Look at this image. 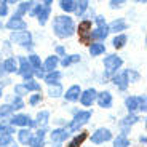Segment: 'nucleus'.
Returning <instances> with one entry per match:
<instances>
[{"label": "nucleus", "mask_w": 147, "mask_h": 147, "mask_svg": "<svg viewBox=\"0 0 147 147\" xmlns=\"http://www.w3.org/2000/svg\"><path fill=\"white\" fill-rule=\"evenodd\" d=\"M53 32L58 38H69L75 34V22L67 15L56 16L53 19Z\"/></svg>", "instance_id": "f257e3e1"}, {"label": "nucleus", "mask_w": 147, "mask_h": 147, "mask_svg": "<svg viewBox=\"0 0 147 147\" xmlns=\"http://www.w3.org/2000/svg\"><path fill=\"white\" fill-rule=\"evenodd\" d=\"M91 115H93L91 110H78V112H75L74 118L70 120L69 126H67V131H69V133L78 131V129H80L82 126L86 125V123H88V121L91 120Z\"/></svg>", "instance_id": "f03ea898"}, {"label": "nucleus", "mask_w": 147, "mask_h": 147, "mask_svg": "<svg viewBox=\"0 0 147 147\" xmlns=\"http://www.w3.org/2000/svg\"><path fill=\"white\" fill-rule=\"evenodd\" d=\"M94 21H96V27L91 30V40H96L98 43H101L109 35V27H107V22L104 16H96Z\"/></svg>", "instance_id": "7ed1b4c3"}, {"label": "nucleus", "mask_w": 147, "mask_h": 147, "mask_svg": "<svg viewBox=\"0 0 147 147\" xmlns=\"http://www.w3.org/2000/svg\"><path fill=\"white\" fill-rule=\"evenodd\" d=\"M125 106L129 114H134V110H141L144 114L147 110V99L144 94L142 96H128L125 99Z\"/></svg>", "instance_id": "20e7f679"}, {"label": "nucleus", "mask_w": 147, "mask_h": 147, "mask_svg": "<svg viewBox=\"0 0 147 147\" xmlns=\"http://www.w3.org/2000/svg\"><path fill=\"white\" fill-rule=\"evenodd\" d=\"M91 21L90 19H83V21L78 24V27H75V32H78V40H80V43L83 45H91L93 40H91Z\"/></svg>", "instance_id": "39448f33"}, {"label": "nucleus", "mask_w": 147, "mask_h": 147, "mask_svg": "<svg viewBox=\"0 0 147 147\" xmlns=\"http://www.w3.org/2000/svg\"><path fill=\"white\" fill-rule=\"evenodd\" d=\"M123 66V59L117 55H107L104 58V67H106V77H114L117 70Z\"/></svg>", "instance_id": "423d86ee"}, {"label": "nucleus", "mask_w": 147, "mask_h": 147, "mask_svg": "<svg viewBox=\"0 0 147 147\" xmlns=\"http://www.w3.org/2000/svg\"><path fill=\"white\" fill-rule=\"evenodd\" d=\"M10 40L13 42V43H18L19 47H22V48H27V50L32 48V34H30L29 30H22V32H11Z\"/></svg>", "instance_id": "0eeeda50"}, {"label": "nucleus", "mask_w": 147, "mask_h": 147, "mask_svg": "<svg viewBox=\"0 0 147 147\" xmlns=\"http://www.w3.org/2000/svg\"><path fill=\"white\" fill-rule=\"evenodd\" d=\"M8 123H10L11 126H22V128H34L35 126V120H32V118L29 117V115L26 114H16V115H11L10 120H8Z\"/></svg>", "instance_id": "6e6552de"}, {"label": "nucleus", "mask_w": 147, "mask_h": 147, "mask_svg": "<svg viewBox=\"0 0 147 147\" xmlns=\"http://www.w3.org/2000/svg\"><path fill=\"white\" fill-rule=\"evenodd\" d=\"M18 72L24 80H30V78H34V69L30 67L29 61H27L26 56H19L18 58Z\"/></svg>", "instance_id": "1a4fd4ad"}, {"label": "nucleus", "mask_w": 147, "mask_h": 147, "mask_svg": "<svg viewBox=\"0 0 147 147\" xmlns=\"http://www.w3.org/2000/svg\"><path fill=\"white\" fill-rule=\"evenodd\" d=\"M3 27H7V29L13 30V32H22V30H27V22L24 21L21 16L13 15L10 19H8V22L5 24Z\"/></svg>", "instance_id": "9d476101"}, {"label": "nucleus", "mask_w": 147, "mask_h": 147, "mask_svg": "<svg viewBox=\"0 0 147 147\" xmlns=\"http://www.w3.org/2000/svg\"><path fill=\"white\" fill-rule=\"evenodd\" d=\"M112 139V131L109 128H98L91 134V142L93 144H104Z\"/></svg>", "instance_id": "9b49d317"}, {"label": "nucleus", "mask_w": 147, "mask_h": 147, "mask_svg": "<svg viewBox=\"0 0 147 147\" xmlns=\"http://www.w3.org/2000/svg\"><path fill=\"white\" fill-rule=\"evenodd\" d=\"M69 134L70 133L67 131V128H56L50 133V139L55 144V147H61V144L69 138Z\"/></svg>", "instance_id": "f8f14e48"}, {"label": "nucleus", "mask_w": 147, "mask_h": 147, "mask_svg": "<svg viewBox=\"0 0 147 147\" xmlns=\"http://www.w3.org/2000/svg\"><path fill=\"white\" fill-rule=\"evenodd\" d=\"M96 96H98V91L94 88H88V90H85V91H82V94H80L82 106L91 107L93 102H96Z\"/></svg>", "instance_id": "ddd939ff"}, {"label": "nucleus", "mask_w": 147, "mask_h": 147, "mask_svg": "<svg viewBox=\"0 0 147 147\" xmlns=\"http://www.w3.org/2000/svg\"><path fill=\"white\" fill-rule=\"evenodd\" d=\"M50 15H51V0H45V2H42V10H40V13H38V16H37L38 24H40V26H45L48 18H50Z\"/></svg>", "instance_id": "4468645a"}, {"label": "nucleus", "mask_w": 147, "mask_h": 147, "mask_svg": "<svg viewBox=\"0 0 147 147\" xmlns=\"http://www.w3.org/2000/svg\"><path fill=\"white\" fill-rule=\"evenodd\" d=\"M96 102L101 109H110L112 104H114V99H112V94L109 91H101L96 96Z\"/></svg>", "instance_id": "2eb2a0df"}, {"label": "nucleus", "mask_w": 147, "mask_h": 147, "mask_svg": "<svg viewBox=\"0 0 147 147\" xmlns=\"http://www.w3.org/2000/svg\"><path fill=\"white\" fill-rule=\"evenodd\" d=\"M112 82H114V85L117 86L118 90H121V91H125L126 88H128V78H126V70H121V72L115 74L114 77H112Z\"/></svg>", "instance_id": "dca6fc26"}, {"label": "nucleus", "mask_w": 147, "mask_h": 147, "mask_svg": "<svg viewBox=\"0 0 147 147\" xmlns=\"http://www.w3.org/2000/svg\"><path fill=\"white\" fill-rule=\"evenodd\" d=\"M80 94H82V88L78 85H72V86L67 88L66 94H64V99H66L67 102H77V101L80 99Z\"/></svg>", "instance_id": "f3484780"}, {"label": "nucleus", "mask_w": 147, "mask_h": 147, "mask_svg": "<svg viewBox=\"0 0 147 147\" xmlns=\"http://www.w3.org/2000/svg\"><path fill=\"white\" fill-rule=\"evenodd\" d=\"M107 27H109V32L121 34L123 30L128 29V24H126V21L123 18H117V19H114V21L110 22V24H107Z\"/></svg>", "instance_id": "a211bd4d"}, {"label": "nucleus", "mask_w": 147, "mask_h": 147, "mask_svg": "<svg viewBox=\"0 0 147 147\" xmlns=\"http://www.w3.org/2000/svg\"><path fill=\"white\" fill-rule=\"evenodd\" d=\"M45 133H47V129H40V128H38L32 134V138H30L29 146L30 147H43L45 146Z\"/></svg>", "instance_id": "6ab92c4d"}, {"label": "nucleus", "mask_w": 147, "mask_h": 147, "mask_svg": "<svg viewBox=\"0 0 147 147\" xmlns=\"http://www.w3.org/2000/svg\"><path fill=\"white\" fill-rule=\"evenodd\" d=\"M58 64H59V58L56 55H53V56H48L45 59V63H42V67H43L45 72H53V70H56Z\"/></svg>", "instance_id": "aec40b11"}, {"label": "nucleus", "mask_w": 147, "mask_h": 147, "mask_svg": "<svg viewBox=\"0 0 147 147\" xmlns=\"http://www.w3.org/2000/svg\"><path fill=\"white\" fill-rule=\"evenodd\" d=\"M61 78H63V72H59V70H53V72L45 74L43 80L48 83V86H51V85H58Z\"/></svg>", "instance_id": "412c9836"}, {"label": "nucleus", "mask_w": 147, "mask_h": 147, "mask_svg": "<svg viewBox=\"0 0 147 147\" xmlns=\"http://www.w3.org/2000/svg\"><path fill=\"white\" fill-rule=\"evenodd\" d=\"M48 120H50V112H48V110H40V112L37 114L35 126H38L40 129H45L48 125Z\"/></svg>", "instance_id": "4be33fe9"}, {"label": "nucleus", "mask_w": 147, "mask_h": 147, "mask_svg": "<svg viewBox=\"0 0 147 147\" xmlns=\"http://www.w3.org/2000/svg\"><path fill=\"white\" fill-rule=\"evenodd\" d=\"M86 139H88V133H86V131H80L77 136H74L72 139L69 141V144H67L66 147H80Z\"/></svg>", "instance_id": "5701e85b"}, {"label": "nucleus", "mask_w": 147, "mask_h": 147, "mask_svg": "<svg viewBox=\"0 0 147 147\" xmlns=\"http://www.w3.org/2000/svg\"><path fill=\"white\" fill-rule=\"evenodd\" d=\"M2 66H3V70L7 74L18 72V61H16V58H7L3 63H2Z\"/></svg>", "instance_id": "b1692460"}, {"label": "nucleus", "mask_w": 147, "mask_h": 147, "mask_svg": "<svg viewBox=\"0 0 147 147\" xmlns=\"http://www.w3.org/2000/svg\"><path fill=\"white\" fill-rule=\"evenodd\" d=\"M139 120H141L139 115H136V114H128L125 118H123V120H121L120 126H121V128H129V129H131V125L138 123Z\"/></svg>", "instance_id": "393cba45"}, {"label": "nucleus", "mask_w": 147, "mask_h": 147, "mask_svg": "<svg viewBox=\"0 0 147 147\" xmlns=\"http://www.w3.org/2000/svg\"><path fill=\"white\" fill-rule=\"evenodd\" d=\"M15 133V126H11L8 120L0 121V136H13Z\"/></svg>", "instance_id": "a878e982"}, {"label": "nucleus", "mask_w": 147, "mask_h": 147, "mask_svg": "<svg viewBox=\"0 0 147 147\" xmlns=\"http://www.w3.org/2000/svg\"><path fill=\"white\" fill-rule=\"evenodd\" d=\"M32 134L34 133L30 131V129H27V128H22V129H19L18 131V141L21 144H29V141H30V138H32Z\"/></svg>", "instance_id": "bb28decb"}, {"label": "nucleus", "mask_w": 147, "mask_h": 147, "mask_svg": "<svg viewBox=\"0 0 147 147\" xmlns=\"http://www.w3.org/2000/svg\"><path fill=\"white\" fill-rule=\"evenodd\" d=\"M24 88L27 90V93L29 91H35V93H42V86L38 82H35L34 78H30V80H24Z\"/></svg>", "instance_id": "cd10ccee"}, {"label": "nucleus", "mask_w": 147, "mask_h": 147, "mask_svg": "<svg viewBox=\"0 0 147 147\" xmlns=\"http://www.w3.org/2000/svg\"><path fill=\"white\" fill-rule=\"evenodd\" d=\"M102 53H106V45L104 43L94 42V43L90 45V55L91 56H99V55H102Z\"/></svg>", "instance_id": "c85d7f7f"}, {"label": "nucleus", "mask_w": 147, "mask_h": 147, "mask_svg": "<svg viewBox=\"0 0 147 147\" xmlns=\"http://www.w3.org/2000/svg\"><path fill=\"white\" fill-rule=\"evenodd\" d=\"M88 8H90V2H88V0H78L77 5H75V11H74V13H75L77 16H83L85 11L88 10Z\"/></svg>", "instance_id": "c756f323"}, {"label": "nucleus", "mask_w": 147, "mask_h": 147, "mask_svg": "<svg viewBox=\"0 0 147 147\" xmlns=\"http://www.w3.org/2000/svg\"><path fill=\"white\" fill-rule=\"evenodd\" d=\"M32 5H34V2H21V3L18 5V10H16L15 15H18V16H21V18H22L26 13H29V11H30Z\"/></svg>", "instance_id": "7c9ffc66"}, {"label": "nucleus", "mask_w": 147, "mask_h": 147, "mask_svg": "<svg viewBox=\"0 0 147 147\" xmlns=\"http://www.w3.org/2000/svg\"><path fill=\"white\" fill-rule=\"evenodd\" d=\"M75 5H77V0H61L59 2V7L61 10L70 13V11H75Z\"/></svg>", "instance_id": "2f4dec72"}, {"label": "nucleus", "mask_w": 147, "mask_h": 147, "mask_svg": "<svg viewBox=\"0 0 147 147\" xmlns=\"http://www.w3.org/2000/svg\"><path fill=\"white\" fill-rule=\"evenodd\" d=\"M126 42H128V37L125 34H118V35H115L114 40H112V45H114V48L120 50V48H123L126 45Z\"/></svg>", "instance_id": "473e14b6"}, {"label": "nucleus", "mask_w": 147, "mask_h": 147, "mask_svg": "<svg viewBox=\"0 0 147 147\" xmlns=\"http://www.w3.org/2000/svg\"><path fill=\"white\" fill-rule=\"evenodd\" d=\"M78 61H80V55H69V56H64L63 61H59V63H61L63 67H69L72 64L78 63Z\"/></svg>", "instance_id": "72a5a7b5"}, {"label": "nucleus", "mask_w": 147, "mask_h": 147, "mask_svg": "<svg viewBox=\"0 0 147 147\" xmlns=\"http://www.w3.org/2000/svg\"><path fill=\"white\" fill-rule=\"evenodd\" d=\"M48 94L51 96V98H59V96H63V85L61 83L51 85V86L48 88Z\"/></svg>", "instance_id": "f704fd0d"}, {"label": "nucleus", "mask_w": 147, "mask_h": 147, "mask_svg": "<svg viewBox=\"0 0 147 147\" xmlns=\"http://www.w3.org/2000/svg\"><path fill=\"white\" fill-rule=\"evenodd\" d=\"M13 115V109H11L10 104H3L0 106V120L3 121V118H10Z\"/></svg>", "instance_id": "c9c22d12"}, {"label": "nucleus", "mask_w": 147, "mask_h": 147, "mask_svg": "<svg viewBox=\"0 0 147 147\" xmlns=\"http://www.w3.org/2000/svg\"><path fill=\"white\" fill-rule=\"evenodd\" d=\"M10 106H11V109H13V112H15V110H19V109L24 107V101H22V98H19V96H13Z\"/></svg>", "instance_id": "e433bc0d"}, {"label": "nucleus", "mask_w": 147, "mask_h": 147, "mask_svg": "<svg viewBox=\"0 0 147 147\" xmlns=\"http://www.w3.org/2000/svg\"><path fill=\"white\" fill-rule=\"evenodd\" d=\"M128 146H129V139L126 136L118 134V136L114 139V147H128Z\"/></svg>", "instance_id": "4c0bfd02"}, {"label": "nucleus", "mask_w": 147, "mask_h": 147, "mask_svg": "<svg viewBox=\"0 0 147 147\" xmlns=\"http://www.w3.org/2000/svg\"><path fill=\"white\" fill-rule=\"evenodd\" d=\"M126 70V78H128V83H134V82L139 80V72H136V70L133 69H125Z\"/></svg>", "instance_id": "58836bf2"}, {"label": "nucleus", "mask_w": 147, "mask_h": 147, "mask_svg": "<svg viewBox=\"0 0 147 147\" xmlns=\"http://www.w3.org/2000/svg\"><path fill=\"white\" fill-rule=\"evenodd\" d=\"M40 10H42V2L40 3H38V2H34L32 8H30V11H29V16H38Z\"/></svg>", "instance_id": "ea45409f"}, {"label": "nucleus", "mask_w": 147, "mask_h": 147, "mask_svg": "<svg viewBox=\"0 0 147 147\" xmlns=\"http://www.w3.org/2000/svg\"><path fill=\"white\" fill-rule=\"evenodd\" d=\"M13 146V136H0V147Z\"/></svg>", "instance_id": "a19ab883"}, {"label": "nucleus", "mask_w": 147, "mask_h": 147, "mask_svg": "<svg viewBox=\"0 0 147 147\" xmlns=\"http://www.w3.org/2000/svg\"><path fill=\"white\" fill-rule=\"evenodd\" d=\"M15 93H16V96L22 98V94H27V90L24 88L22 83H18V85H15Z\"/></svg>", "instance_id": "79ce46f5"}, {"label": "nucleus", "mask_w": 147, "mask_h": 147, "mask_svg": "<svg viewBox=\"0 0 147 147\" xmlns=\"http://www.w3.org/2000/svg\"><path fill=\"white\" fill-rule=\"evenodd\" d=\"M42 101V93H37V94H32L29 98V104L30 106H37V104Z\"/></svg>", "instance_id": "37998d69"}, {"label": "nucleus", "mask_w": 147, "mask_h": 147, "mask_svg": "<svg viewBox=\"0 0 147 147\" xmlns=\"http://www.w3.org/2000/svg\"><path fill=\"white\" fill-rule=\"evenodd\" d=\"M125 5V0H110L109 2V7L112 8V10H115V8H121Z\"/></svg>", "instance_id": "c03bdc74"}, {"label": "nucleus", "mask_w": 147, "mask_h": 147, "mask_svg": "<svg viewBox=\"0 0 147 147\" xmlns=\"http://www.w3.org/2000/svg\"><path fill=\"white\" fill-rule=\"evenodd\" d=\"M7 15H8V3L7 2H0V16L3 18Z\"/></svg>", "instance_id": "a18cd8bd"}, {"label": "nucleus", "mask_w": 147, "mask_h": 147, "mask_svg": "<svg viewBox=\"0 0 147 147\" xmlns=\"http://www.w3.org/2000/svg\"><path fill=\"white\" fill-rule=\"evenodd\" d=\"M56 53H58L56 56H66V48L59 45V47H56Z\"/></svg>", "instance_id": "49530a36"}, {"label": "nucleus", "mask_w": 147, "mask_h": 147, "mask_svg": "<svg viewBox=\"0 0 147 147\" xmlns=\"http://www.w3.org/2000/svg\"><path fill=\"white\" fill-rule=\"evenodd\" d=\"M5 74H7V72L3 70V66H2V63H0V77H3Z\"/></svg>", "instance_id": "de8ad7c7"}, {"label": "nucleus", "mask_w": 147, "mask_h": 147, "mask_svg": "<svg viewBox=\"0 0 147 147\" xmlns=\"http://www.w3.org/2000/svg\"><path fill=\"white\" fill-rule=\"evenodd\" d=\"M139 141H141V142H142V144H146V142H147V139H146V136H144V134H142V136L139 138Z\"/></svg>", "instance_id": "09e8293b"}, {"label": "nucleus", "mask_w": 147, "mask_h": 147, "mask_svg": "<svg viewBox=\"0 0 147 147\" xmlns=\"http://www.w3.org/2000/svg\"><path fill=\"white\" fill-rule=\"evenodd\" d=\"M2 93H3V88H2V86H0V98H2Z\"/></svg>", "instance_id": "8fccbe9b"}, {"label": "nucleus", "mask_w": 147, "mask_h": 147, "mask_svg": "<svg viewBox=\"0 0 147 147\" xmlns=\"http://www.w3.org/2000/svg\"><path fill=\"white\" fill-rule=\"evenodd\" d=\"M0 29H3V22L0 21Z\"/></svg>", "instance_id": "3c124183"}, {"label": "nucleus", "mask_w": 147, "mask_h": 147, "mask_svg": "<svg viewBox=\"0 0 147 147\" xmlns=\"http://www.w3.org/2000/svg\"><path fill=\"white\" fill-rule=\"evenodd\" d=\"M13 147H18V146H13Z\"/></svg>", "instance_id": "603ef678"}]
</instances>
